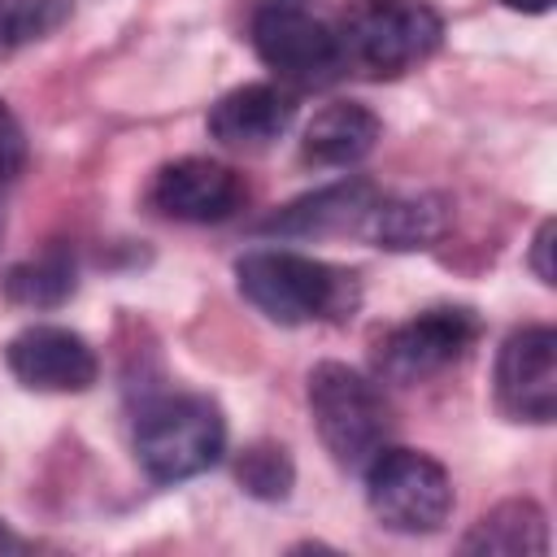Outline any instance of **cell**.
Segmentation results:
<instances>
[{
    "label": "cell",
    "mask_w": 557,
    "mask_h": 557,
    "mask_svg": "<svg viewBox=\"0 0 557 557\" xmlns=\"http://www.w3.org/2000/svg\"><path fill=\"white\" fill-rule=\"evenodd\" d=\"M74 13V0H0V57L57 35Z\"/></svg>",
    "instance_id": "cell-17"
},
{
    "label": "cell",
    "mask_w": 557,
    "mask_h": 557,
    "mask_svg": "<svg viewBox=\"0 0 557 557\" xmlns=\"http://www.w3.org/2000/svg\"><path fill=\"white\" fill-rule=\"evenodd\" d=\"M553 235H557V222L544 218V222L535 226V239H531V270H535V278H540L544 287L557 283V270H553Z\"/></svg>",
    "instance_id": "cell-20"
},
{
    "label": "cell",
    "mask_w": 557,
    "mask_h": 557,
    "mask_svg": "<svg viewBox=\"0 0 557 557\" xmlns=\"http://www.w3.org/2000/svg\"><path fill=\"white\" fill-rule=\"evenodd\" d=\"M383 191L370 178H344L331 187H318L309 196H296L292 205L274 209L257 231L278 239H326V235H361L374 200Z\"/></svg>",
    "instance_id": "cell-11"
},
{
    "label": "cell",
    "mask_w": 557,
    "mask_h": 557,
    "mask_svg": "<svg viewBox=\"0 0 557 557\" xmlns=\"http://www.w3.org/2000/svg\"><path fill=\"white\" fill-rule=\"evenodd\" d=\"M339 39L352 70L392 78L440 48L444 22L426 0H357L339 17Z\"/></svg>",
    "instance_id": "cell-5"
},
{
    "label": "cell",
    "mask_w": 557,
    "mask_h": 557,
    "mask_svg": "<svg viewBox=\"0 0 557 557\" xmlns=\"http://www.w3.org/2000/svg\"><path fill=\"white\" fill-rule=\"evenodd\" d=\"M235 479L239 487L252 496V500H265V505H278L292 496L296 487V466H292V453L274 440H261V444H248L235 461Z\"/></svg>",
    "instance_id": "cell-18"
},
{
    "label": "cell",
    "mask_w": 557,
    "mask_h": 557,
    "mask_svg": "<svg viewBox=\"0 0 557 557\" xmlns=\"http://www.w3.org/2000/svg\"><path fill=\"white\" fill-rule=\"evenodd\" d=\"M4 361L13 379L30 392H87L100 374L96 348L78 331L52 322H35L17 331L4 348Z\"/></svg>",
    "instance_id": "cell-10"
},
{
    "label": "cell",
    "mask_w": 557,
    "mask_h": 557,
    "mask_svg": "<svg viewBox=\"0 0 557 557\" xmlns=\"http://www.w3.org/2000/svg\"><path fill=\"white\" fill-rule=\"evenodd\" d=\"M309 413L322 448L339 470H366V461L392 435V409L379 383L344 361H318L309 370Z\"/></svg>",
    "instance_id": "cell-4"
},
{
    "label": "cell",
    "mask_w": 557,
    "mask_h": 557,
    "mask_svg": "<svg viewBox=\"0 0 557 557\" xmlns=\"http://www.w3.org/2000/svg\"><path fill=\"white\" fill-rule=\"evenodd\" d=\"M248 39L287 87H326L348 70L339 22L313 0H261L248 17Z\"/></svg>",
    "instance_id": "cell-3"
},
{
    "label": "cell",
    "mask_w": 557,
    "mask_h": 557,
    "mask_svg": "<svg viewBox=\"0 0 557 557\" xmlns=\"http://www.w3.org/2000/svg\"><path fill=\"white\" fill-rule=\"evenodd\" d=\"M226 453V418L209 396L170 392L139 409L135 457L152 483H183L218 466Z\"/></svg>",
    "instance_id": "cell-2"
},
{
    "label": "cell",
    "mask_w": 557,
    "mask_h": 557,
    "mask_svg": "<svg viewBox=\"0 0 557 557\" xmlns=\"http://www.w3.org/2000/svg\"><path fill=\"white\" fill-rule=\"evenodd\" d=\"M26 165V131L17 122V113L0 100V183L17 178Z\"/></svg>",
    "instance_id": "cell-19"
},
{
    "label": "cell",
    "mask_w": 557,
    "mask_h": 557,
    "mask_svg": "<svg viewBox=\"0 0 557 557\" xmlns=\"http://www.w3.org/2000/svg\"><path fill=\"white\" fill-rule=\"evenodd\" d=\"M361 479L370 513L396 535H431L453 513V479L431 453L383 444L366 461Z\"/></svg>",
    "instance_id": "cell-6"
},
{
    "label": "cell",
    "mask_w": 557,
    "mask_h": 557,
    "mask_svg": "<svg viewBox=\"0 0 557 557\" xmlns=\"http://www.w3.org/2000/svg\"><path fill=\"white\" fill-rule=\"evenodd\" d=\"M296 122V96L278 83H244L209 109V135L226 148H265Z\"/></svg>",
    "instance_id": "cell-12"
},
{
    "label": "cell",
    "mask_w": 557,
    "mask_h": 557,
    "mask_svg": "<svg viewBox=\"0 0 557 557\" xmlns=\"http://www.w3.org/2000/svg\"><path fill=\"white\" fill-rule=\"evenodd\" d=\"M461 553H479V557H544L548 553V518L527 496L500 500L496 509H487L461 535Z\"/></svg>",
    "instance_id": "cell-14"
},
{
    "label": "cell",
    "mask_w": 557,
    "mask_h": 557,
    "mask_svg": "<svg viewBox=\"0 0 557 557\" xmlns=\"http://www.w3.org/2000/svg\"><path fill=\"white\" fill-rule=\"evenodd\" d=\"M444 222L448 213L440 196H379L361 226V239L387 252H418L444 235Z\"/></svg>",
    "instance_id": "cell-15"
},
{
    "label": "cell",
    "mask_w": 557,
    "mask_h": 557,
    "mask_svg": "<svg viewBox=\"0 0 557 557\" xmlns=\"http://www.w3.org/2000/svg\"><path fill=\"white\" fill-rule=\"evenodd\" d=\"M500 4L513 13H548L553 9V0H500Z\"/></svg>",
    "instance_id": "cell-21"
},
{
    "label": "cell",
    "mask_w": 557,
    "mask_h": 557,
    "mask_svg": "<svg viewBox=\"0 0 557 557\" xmlns=\"http://www.w3.org/2000/svg\"><path fill=\"white\" fill-rule=\"evenodd\" d=\"M379 135H383V122L374 109H366L357 100H339V104H326L322 113H313V122L305 126V139H300V157L322 170H344V165H357L361 157H370Z\"/></svg>",
    "instance_id": "cell-13"
},
{
    "label": "cell",
    "mask_w": 557,
    "mask_h": 557,
    "mask_svg": "<svg viewBox=\"0 0 557 557\" xmlns=\"http://www.w3.org/2000/svg\"><path fill=\"white\" fill-rule=\"evenodd\" d=\"M235 283L248 305H257L278 326L305 322H344L361 305V283L352 270L292 252V248H252L235 261Z\"/></svg>",
    "instance_id": "cell-1"
},
{
    "label": "cell",
    "mask_w": 557,
    "mask_h": 557,
    "mask_svg": "<svg viewBox=\"0 0 557 557\" xmlns=\"http://www.w3.org/2000/svg\"><path fill=\"white\" fill-rule=\"evenodd\" d=\"M244 200H248V183L231 165L209 157L165 161L148 183V209L170 222H196V226L226 222L244 209Z\"/></svg>",
    "instance_id": "cell-9"
},
{
    "label": "cell",
    "mask_w": 557,
    "mask_h": 557,
    "mask_svg": "<svg viewBox=\"0 0 557 557\" xmlns=\"http://www.w3.org/2000/svg\"><path fill=\"white\" fill-rule=\"evenodd\" d=\"M0 231H4V218H0Z\"/></svg>",
    "instance_id": "cell-23"
},
{
    "label": "cell",
    "mask_w": 557,
    "mask_h": 557,
    "mask_svg": "<svg viewBox=\"0 0 557 557\" xmlns=\"http://www.w3.org/2000/svg\"><path fill=\"white\" fill-rule=\"evenodd\" d=\"M0 548H13V535H9V527L0 522Z\"/></svg>",
    "instance_id": "cell-22"
},
{
    "label": "cell",
    "mask_w": 557,
    "mask_h": 557,
    "mask_svg": "<svg viewBox=\"0 0 557 557\" xmlns=\"http://www.w3.org/2000/svg\"><path fill=\"white\" fill-rule=\"evenodd\" d=\"M492 396L509 422H531V426L553 422L557 413V331L553 326H522L500 344Z\"/></svg>",
    "instance_id": "cell-8"
},
{
    "label": "cell",
    "mask_w": 557,
    "mask_h": 557,
    "mask_svg": "<svg viewBox=\"0 0 557 557\" xmlns=\"http://www.w3.org/2000/svg\"><path fill=\"white\" fill-rule=\"evenodd\" d=\"M483 322L470 305H431L374 339V374L387 383H426L470 352Z\"/></svg>",
    "instance_id": "cell-7"
},
{
    "label": "cell",
    "mask_w": 557,
    "mask_h": 557,
    "mask_svg": "<svg viewBox=\"0 0 557 557\" xmlns=\"http://www.w3.org/2000/svg\"><path fill=\"white\" fill-rule=\"evenodd\" d=\"M74 287H78V270L65 248H48L30 261L9 265L4 274V296L22 309H57L74 296Z\"/></svg>",
    "instance_id": "cell-16"
}]
</instances>
